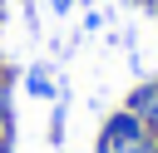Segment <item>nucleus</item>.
Listing matches in <instances>:
<instances>
[{
  "label": "nucleus",
  "mask_w": 158,
  "mask_h": 153,
  "mask_svg": "<svg viewBox=\"0 0 158 153\" xmlns=\"http://www.w3.org/2000/svg\"><path fill=\"white\" fill-rule=\"evenodd\" d=\"M94 153H158V138L148 133V123L128 109L109 114L104 128H99V148Z\"/></svg>",
  "instance_id": "1"
},
{
  "label": "nucleus",
  "mask_w": 158,
  "mask_h": 153,
  "mask_svg": "<svg viewBox=\"0 0 158 153\" xmlns=\"http://www.w3.org/2000/svg\"><path fill=\"white\" fill-rule=\"evenodd\" d=\"M128 114H138L143 123H148V133H158V79H148V84H138L133 94H128V104H123Z\"/></svg>",
  "instance_id": "2"
},
{
  "label": "nucleus",
  "mask_w": 158,
  "mask_h": 153,
  "mask_svg": "<svg viewBox=\"0 0 158 153\" xmlns=\"http://www.w3.org/2000/svg\"><path fill=\"white\" fill-rule=\"evenodd\" d=\"M25 89H30L35 99H54V79H49V69H30V74H25Z\"/></svg>",
  "instance_id": "3"
},
{
  "label": "nucleus",
  "mask_w": 158,
  "mask_h": 153,
  "mask_svg": "<svg viewBox=\"0 0 158 153\" xmlns=\"http://www.w3.org/2000/svg\"><path fill=\"white\" fill-rule=\"evenodd\" d=\"M0 123H5V128L15 123V118H10V94H5V84H0Z\"/></svg>",
  "instance_id": "4"
},
{
  "label": "nucleus",
  "mask_w": 158,
  "mask_h": 153,
  "mask_svg": "<svg viewBox=\"0 0 158 153\" xmlns=\"http://www.w3.org/2000/svg\"><path fill=\"white\" fill-rule=\"evenodd\" d=\"M0 153H10V128L0 123Z\"/></svg>",
  "instance_id": "5"
},
{
  "label": "nucleus",
  "mask_w": 158,
  "mask_h": 153,
  "mask_svg": "<svg viewBox=\"0 0 158 153\" xmlns=\"http://www.w3.org/2000/svg\"><path fill=\"white\" fill-rule=\"evenodd\" d=\"M133 5H138V10H158V0H133Z\"/></svg>",
  "instance_id": "6"
},
{
  "label": "nucleus",
  "mask_w": 158,
  "mask_h": 153,
  "mask_svg": "<svg viewBox=\"0 0 158 153\" xmlns=\"http://www.w3.org/2000/svg\"><path fill=\"white\" fill-rule=\"evenodd\" d=\"M49 5H54V10H69V5H74V0H49Z\"/></svg>",
  "instance_id": "7"
},
{
  "label": "nucleus",
  "mask_w": 158,
  "mask_h": 153,
  "mask_svg": "<svg viewBox=\"0 0 158 153\" xmlns=\"http://www.w3.org/2000/svg\"><path fill=\"white\" fill-rule=\"evenodd\" d=\"M84 5H94V0H84Z\"/></svg>",
  "instance_id": "8"
},
{
  "label": "nucleus",
  "mask_w": 158,
  "mask_h": 153,
  "mask_svg": "<svg viewBox=\"0 0 158 153\" xmlns=\"http://www.w3.org/2000/svg\"><path fill=\"white\" fill-rule=\"evenodd\" d=\"M153 138H158V133H153Z\"/></svg>",
  "instance_id": "9"
}]
</instances>
